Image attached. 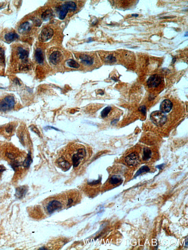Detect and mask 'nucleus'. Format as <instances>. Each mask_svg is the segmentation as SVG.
Returning <instances> with one entry per match:
<instances>
[{"label":"nucleus","instance_id":"1","mask_svg":"<svg viewBox=\"0 0 188 250\" xmlns=\"http://www.w3.org/2000/svg\"><path fill=\"white\" fill-rule=\"evenodd\" d=\"M150 118L153 123L158 126L163 125L167 119L165 114L160 111H154L152 112Z\"/></svg>","mask_w":188,"mask_h":250},{"label":"nucleus","instance_id":"2","mask_svg":"<svg viewBox=\"0 0 188 250\" xmlns=\"http://www.w3.org/2000/svg\"><path fill=\"white\" fill-rule=\"evenodd\" d=\"M15 104L14 97L12 96H7L0 102V111L5 112L12 110L14 108Z\"/></svg>","mask_w":188,"mask_h":250},{"label":"nucleus","instance_id":"3","mask_svg":"<svg viewBox=\"0 0 188 250\" xmlns=\"http://www.w3.org/2000/svg\"><path fill=\"white\" fill-rule=\"evenodd\" d=\"M59 19L61 20L65 19L69 10H75L76 9V5L74 2L69 1L65 2L59 8Z\"/></svg>","mask_w":188,"mask_h":250},{"label":"nucleus","instance_id":"4","mask_svg":"<svg viewBox=\"0 0 188 250\" xmlns=\"http://www.w3.org/2000/svg\"><path fill=\"white\" fill-rule=\"evenodd\" d=\"M86 155V151L84 148H80L78 149L76 152L74 154L72 157V162L74 167H77L78 166L81 161L84 159Z\"/></svg>","mask_w":188,"mask_h":250},{"label":"nucleus","instance_id":"5","mask_svg":"<svg viewBox=\"0 0 188 250\" xmlns=\"http://www.w3.org/2000/svg\"><path fill=\"white\" fill-rule=\"evenodd\" d=\"M54 34V30L50 28L47 27L43 29L39 35L40 41L44 42L48 41L52 37Z\"/></svg>","mask_w":188,"mask_h":250},{"label":"nucleus","instance_id":"6","mask_svg":"<svg viewBox=\"0 0 188 250\" xmlns=\"http://www.w3.org/2000/svg\"><path fill=\"white\" fill-rule=\"evenodd\" d=\"M162 80V77L160 75L157 74L152 75L147 80V85L150 88L158 87Z\"/></svg>","mask_w":188,"mask_h":250},{"label":"nucleus","instance_id":"7","mask_svg":"<svg viewBox=\"0 0 188 250\" xmlns=\"http://www.w3.org/2000/svg\"><path fill=\"white\" fill-rule=\"evenodd\" d=\"M125 161L129 166H134L140 161V158L137 152L132 153L125 158Z\"/></svg>","mask_w":188,"mask_h":250},{"label":"nucleus","instance_id":"8","mask_svg":"<svg viewBox=\"0 0 188 250\" xmlns=\"http://www.w3.org/2000/svg\"><path fill=\"white\" fill-rule=\"evenodd\" d=\"M62 206V203L56 200H54L49 203L46 206V211L49 213L52 214L55 211L61 209Z\"/></svg>","mask_w":188,"mask_h":250},{"label":"nucleus","instance_id":"9","mask_svg":"<svg viewBox=\"0 0 188 250\" xmlns=\"http://www.w3.org/2000/svg\"><path fill=\"white\" fill-rule=\"evenodd\" d=\"M172 107V102L169 99H165L160 105V110L164 113H168L171 110Z\"/></svg>","mask_w":188,"mask_h":250},{"label":"nucleus","instance_id":"10","mask_svg":"<svg viewBox=\"0 0 188 250\" xmlns=\"http://www.w3.org/2000/svg\"><path fill=\"white\" fill-rule=\"evenodd\" d=\"M16 51L19 59L24 62L26 61L28 57L29 51L22 46L18 47Z\"/></svg>","mask_w":188,"mask_h":250},{"label":"nucleus","instance_id":"11","mask_svg":"<svg viewBox=\"0 0 188 250\" xmlns=\"http://www.w3.org/2000/svg\"><path fill=\"white\" fill-rule=\"evenodd\" d=\"M62 54L58 51L53 52L50 55L49 60L53 64L56 65L59 63L62 59Z\"/></svg>","mask_w":188,"mask_h":250},{"label":"nucleus","instance_id":"12","mask_svg":"<svg viewBox=\"0 0 188 250\" xmlns=\"http://www.w3.org/2000/svg\"><path fill=\"white\" fill-rule=\"evenodd\" d=\"M28 191V188L26 186H22L17 188L15 196L18 199H22L26 195Z\"/></svg>","mask_w":188,"mask_h":250},{"label":"nucleus","instance_id":"13","mask_svg":"<svg viewBox=\"0 0 188 250\" xmlns=\"http://www.w3.org/2000/svg\"><path fill=\"white\" fill-rule=\"evenodd\" d=\"M79 59L83 63L86 65L91 66L94 62V60L91 56L88 55H82L79 56Z\"/></svg>","mask_w":188,"mask_h":250},{"label":"nucleus","instance_id":"14","mask_svg":"<svg viewBox=\"0 0 188 250\" xmlns=\"http://www.w3.org/2000/svg\"><path fill=\"white\" fill-rule=\"evenodd\" d=\"M35 57L37 62L39 64H42L44 62V57L42 50L41 48H37L36 49Z\"/></svg>","mask_w":188,"mask_h":250},{"label":"nucleus","instance_id":"15","mask_svg":"<svg viewBox=\"0 0 188 250\" xmlns=\"http://www.w3.org/2000/svg\"><path fill=\"white\" fill-rule=\"evenodd\" d=\"M19 36L15 33H8L5 36V40L7 42L10 43L17 39L19 38Z\"/></svg>","mask_w":188,"mask_h":250},{"label":"nucleus","instance_id":"16","mask_svg":"<svg viewBox=\"0 0 188 250\" xmlns=\"http://www.w3.org/2000/svg\"><path fill=\"white\" fill-rule=\"evenodd\" d=\"M31 30V25L28 22H24L19 26V31L20 33H24L30 31Z\"/></svg>","mask_w":188,"mask_h":250},{"label":"nucleus","instance_id":"17","mask_svg":"<svg viewBox=\"0 0 188 250\" xmlns=\"http://www.w3.org/2000/svg\"><path fill=\"white\" fill-rule=\"evenodd\" d=\"M58 163L60 167L64 169H69L70 167V163L65 158H60L58 159Z\"/></svg>","mask_w":188,"mask_h":250},{"label":"nucleus","instance_id":"18","mask_svg":"<svg viewBox=\"0 0 188 250\" xmlns=\"http://www.w3.org/2000/svg\"><path fill=\"white\" fill-rule=\"evenodd\" d=\"M33 159H32L31 156V153L29 152L28 154L27 157L24 161L23 163V166L25 168H26L30 167L31 165L33 162Z\"/></svg>","mask_w":188,"mask_h":250},{"label":"nucleus","instance_id":"19","mask_svg":"<svg viewBox=\"0 0 188 250\" xmlns=\"http://www.w3.org/2000/svg\"><path fill=\"white\" fill-rule=\"evenodd\" d=\"M53 12L51 9H48L45 11L42 15L41 17L44 21L49 20L52 16Z\"/></svg>","mask_w":188,"mask_h":250},{"label":"nucleus","instance_id":"20","mask_svg":"<svg viewBox=\"0 0 188 250\" xmlns=\"http://www.w3.org/2000/svg\"><path fill=\"white\" fill-rule=\"evenodd\" d=\"M152 152L149 148H145L143 150L142 158L143 160L148 161L151 158Z\"/></svg>","mask_w":188,"mask_h":250},{"label":"nucleus","instance_id":"21","mask_svg":"<svg viewBox=\"0 0 188 250\" xmlns=\"http://www.w3.org/2000/svg\"><path fill=\"white\" fill-rule=\"evenodd\" d=\"M150 169L148 166H142L141 168L139 169V170L137 171L136 174H135L134 178H135L138 176L140 175V174H142L144 172H148L150 171Z\"/></svg>","mask_w":188,"mask_h":250},{"label":"nucleus","instance_id":"22","mask_svg":"<svg viewBox=\"0 0 188 250\" xmlns=\"http://www.w3.org/2000/svg\"><path fill=\"white\" fill-rule=\"evenodd\" d=\"M122 179L119 176H113L109 180V183L112 185H115L120 183L122 181Z\"/></svg>","mask_w":188,"mask_h":250},{"label":"nucleus","instance_id":"23","mask_svg":"<svg viewBox=\"0 0 188 250\" xmlns=\"http://www.w3.org/2000/svg\"><path fill=\"white\" fill-rule=\"evenodd\" d=\"M67 65L69 67L74 69H78L80 66L79 64L74 60L70 59L67 62Z\"/></svg>","mask_w":188,"mask_h":250},{"label":"nucleus","instance_id":"24","mask_svg":"<svg viewBox=\"0 0 188 250\" xmlns=\"http://www.w3.org/2000/svg\"><path fill=\"white\" fill-rule=\"evenodd\" d=\"M112 109V108L111 107L108 106L106 107L101 112V117L102 118H105L106 117L108 114Z\"/></svg>","mask_w":188,"mask_h":250},{"label":"nucleus","instance_id":"25","mask_svg":"<svg viewBox=\"0 0 188 250\" xmlns=\"http://www.w3.org/2000/svg\"><path fill=\"white\" fill-rule=\"evenodd\" d=\"M106 62L108 63H112L116 62V58L112 55H110L107 56L105 59Z\"/></svg>","mask_w":188,"mask_h":250},{"label":"nucleus","instance_id":"26","mask_svg":"<svg viewBox=\"0 0 188 250\" xmlns=\"http://www.w3.org/2000/svg\"><path fill=\"white\" fill-rule=\"evenodd\" d=\"M10 165L13 170H15L17 168L19 167L20 164H19V162L17 161H14L11 163Z\"/></svg>","mask_w":188,"mask_h":250},{"label":"nucleus","instance_id":"27","mask_svg":"<svg viewBox=\"0 0 188 250\" xmlns=\"http://www.w3.org/2000/svg\"><path fill=\"white\" fill-rule=\"evenodd\" d=\"M101 177H100L97 180H94V181L91 182H88V184L90 185H95L98 184L101 182Z\"/></svg>","mask_w":188,"mask_h":250},{"label":"nucleus","instance_id":"28","mask_svg":"<svg viewBox=\"0 0 188 250\" xmlns=\"http://www.w3.org/2000/svg\"><path fill=\"white\" fill-rule=\"evenodd\" d=\"M139 111L142 113L143 115H145L146 114L147 109H146V107L144 106V105L140 106L139 108Z\"/></svg>","mask_w":188,"mask_h":250},{"label":"nucleus","instance_id":"29","mask_svg":"<svg viewBox=\"0 0 188 250\" xmlns=\"http://www.w3.org/2000/svg\"><path fill=\"white\" fill-rule=\"evenodd\" d=\"M31 130H32V131L34 132L37 133L38 135H40V133L38 129H37V128L35 126H31Z\"/></svg>","mask_w":188,"mask_h":250},{"label":"nucleus","instance_id":"30","mask_svg":"<svg viewBox=\"0 0 188 250\" xmlns=\"http://www.w3.org/2000/svg\"><path fill=\"white\" fill-rule=\"evenodd\" d=\"M13 130V126L12 125H9L7 126L6 128V132H7L8 133H10L12 132V130Z\"/></svg>","mask_w":188,"mask_h":250},{"label":"nucleus","instance_id":"31","mask_svg":"<svg viewBox=\"0 0 188 250\" xmlns=\"http://www.w3.org/2000/svg\"><path fill=\"white\" fill-rule=\"evenodd\" d=\"M6 155L9 159H14L15 158V155L12 153H6Z\"/></svg>","mask_w":188,"mask_h":250},{"label":"nucleus","instance_id":"32","mask_svg":"<svg viewBox=\"0 0 188 250\" xmlns=\"http://www.w3.org/2000/svg\"><path fill=\"white\" fill-rule=\"evenodd\" d=\"M50 129H53V130H56V131H60V130L56 128L55 127H53L51 126H47L44 128V130H50Z\"/></svg>","mask_w":188,"mask_h":250},{"label":"nucleus","instance_id":"33","mask_svg":"<svg viewBox=\"0 0 188 250\" xmlns=\"http://www.w3.org/2000/svg\"><path fill=\"white\" fill-rule=\"evenodd\" d=\"M165 164L164 163L161 164L157 165V166H156V168H157L160 169V170H162V169L164 168V167L165 166Z\"/></svg>","mask_w":188,"mask_h":250},{"label":"nucleus","instance_id":"34","mask_svg":"<svg viewBox=\"0 0 188 250\" xmlns=\"http://www.w3.org/2000/svg\"><path fill=\"white\" fill-rule=\"evenodd\" d=\"M6 170V168L5 167L2 166V165H0V173H2Z\"/></svg>","mask_w":188,"mask_h":250},{"label":"nucleus","instance_id":"35","mask_svg":"<svg viewBox=\"0 0 188 250\" xmlns=\"http://www.w3.org/2000/svg\"><path fill=\"white\" fill-rule=\"evenodd\" d=\"M13 81L15 83H16V84H19V85H20V83L19 82V80L17 78L15 79Z\"/></svg>","mask_w":188,"mask_h":250},{"label":"nucleus","instance_id":"36","mask_svg":"<svg viewBox=\"0 0 188 250\" xmlns=\"http://www.w3.org/2000/svg\"><path fill=\"white\" fill-rule=\"evenodd\" d=\"M73 202V200L72 199V198L69 199V200H68V205H70Z\"/></svg>","mask_w":188,"mask_h":250},{"label":"nucleus","instance_id":"37","mask_svg":"<svg viewBox=\"0 0 188 250\" xmlns=\"http://www.w3.org/2000/svg\"><path fill=\"white\" fill-rule=\"evenodd\" d=\"M173 17H171V16H165L163 17H161L160 18V19H170V18H173Z\"/></svg>","mask_w":188,"mask_h":250},{"label":"nucleus","instance_id":"38","mask_svg":"<svg viewBox=\"0 0 188 250\" xmlns=\"http://www.w3.org/2000/svg\"><path fill=\"white\" fill-rule=\"evenodd\" d=\"M132 17H137L139 16V15L137 14H133L132 15Z\"/></svg>","mask_w":188,"mask_h":250},{"label":"nucleus","instance_id":"39","mask_svg":"<svg viewBox=\"0 0 188 250\" xmlns=\"http://www.w3.org/2000/svg\"><path fill=\"white\" fill-rule=\"evenodd\" d=\"M176 59H175H175H173V61H172L173 63H175V62H176Z\"/></svg>","mask_w":188,"mask_h":250},{"label":"nucleus","instance_id":"40","mask_svg":"<svg viewBox=\"0 0 188 250\" xmlns=\"http://www.w3.org/2000/svg\"><path fill=\"white\" fill-rule=\"evenodd\" d=\"M188 36V32H186L185 35V37H187Z\"/></svg>","mask_w":188,"mask_h":250},{"label":"nucleus","instance_id":"41","mask_svg":"<svg viewBox=\"0 0 188 250\" xmlns=\"http://www.w3.org/2000/svg\"><path fill=\"white\" fill-rule=\"evenodd\" d=\"M3 5H1V3H0V9H2V6Z\"/></svg>","mask_w":188,"mask_h":250},{"label":"nucleus","instance_id":"42","mask_svg":"<svg viewBox=\"0 0 188 250\" xmlns=\"http://www.w3.org/2000/svg\"><path fill=\"white\" fill-rule=\"evenodd\" d=\"M3 89V87H0V89Z\"/></svg>","mask_w":188,"mask_h":250}]
</instances>
